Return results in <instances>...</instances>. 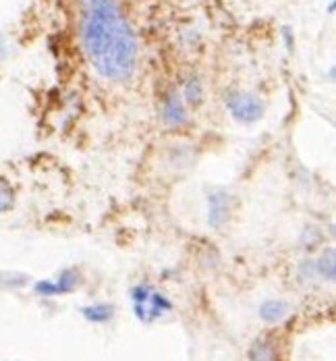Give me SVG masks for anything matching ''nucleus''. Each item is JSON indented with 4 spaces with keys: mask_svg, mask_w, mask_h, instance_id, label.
<instances>
[{
    "mask_svg": "<svg viewBox=\"0 0 336 361\" xmlns=\"http://www.w3.org/2000/svg\"><path fill=\"white\" fill-rule=\"evenodd\" d=\"M81 42L92 67L108 81H127L137 67V37L116 0H83Z\"/></svg>",
    "mask_w": 336,
    "mask_h": 361,
    "instance_id": "1",
    "label": "nucleus"
},
{
    "mask_svg": "<svg viewBox=\"0 0 336 361\" xmlns=\"http://www.w3.org/2000/svg\"><path fill=\"white\" fill-rule=\"evenodd\" d=\"M131 301H133V312L135 318L144 324H151L160 320L166 312L173 310V303L166 295L158 293L151 285L142 283L131 289Z\"/></svg>",
    "mask_w": 336,
    "mask_h": 361,
    "instance_id": "2",
    "label": "nucleus"
},
{
    "mask_svg": "<svg viewBox=\"0 0 336 361\" xmlns=\"http://www.w3.org/2000/svg\"><path fill=\"white\" fill-rule=\"evenodd\" d=\"M226 109L232 114L235 121L251 125L256 121H260L263 114V102L254 94H245V92H232L226 96Z\"/></svg>",
    "mask_w": 336,
    "mask_h": 361,
    "instance_id": "3",
    "label": "nucleus"
},
{
    "mask_svg": "<svg viewBox=\"0 0 336 361\" xmlns=\"http://www.w3.org/2000/svg\"><path fill=\"white\" fill-rule=\"evenodd\" d=\"M299 274L303 281H311V279H320V281H328L332 283L336 279V259L335 250L324 252L318 259H307L301 264Z\"/></svg>",
    "mask_w": 336,
    "mask_h": 361,
    "instance_id": "4",
    "label": "nucleus"
},
{
    "mask_svg": "<svg viewBox=\"0 0 336 361\" xmlns=\"http://www.w3.org/2000/svg\"><path fill=\"white\" fill-rule=\"evenodd\" d=\"M79 285V274L71 270V268H65L54 281H37L34 285L39 297H54V295H69L73 293Z\"/></svg>",
    "mask_w": 336,
    "mask_h": 361,
    "instance_id": "5",
    "label": "nucleus"
},
{
    "mask_svg": "<svg viewBox=\"0 0 336 361\" xmlns=\"http://www.w3.org/2000/svg\"><path fill=\"white\" fill-rule=\"evenodd\" d=\"M208 208H210V214H208L210 226L220 228L230 214V195L224 189H214L208 195Z\"/></svg>",
    "mask_w": 336,
    "mask_h": 361,
    "instance_id": "6",
    "label": "nucleus"
},
{
    "mask_svg": "<svg viewBox=\"0 0 336 361\" xmlns=\"http://www.w3.org/2000/svg\"><path fill=\"white\" fill-rule=\"evenodd\" d=\"M162 118L170 127H183L189 121L185 102H183V98L177 92L166 94V98L162 100Z\"/></svg>",
    "mask_w": 336,
    "mask_h": 361,
    "instance_id": "7",
    "label": "nucleus"
},
{
    "mask_svg": "<svg viewBox=\"0 0 336 361\" xmlns=\"http://www.w3.org/2000/svg\"><path fill=\"white\" fill-rule=\"evenodd\" d=\"M291 307L285 299H266L260 305V318L268 324H276L289 316Z\"/></svg>",
    "mask_w": 336,
    "mask_h": 361,
    "instance_id": "8",
    "label": "nucleus"
},
{
    "mask_svg": "<svg viewBox=\"0 0 336 361\" xmlns=\"http://www.w3.org/2000/svg\"><path fill=\"white\" fill-rule=\"evenodd\" d=\"M83 318L87 322H94V324H106L111 322L112 316H114V307L108 303H94V305H85L81 310Z\"/></svg>",
    "mask_w": 336,
    "mask_h": 361,
    "instance_id": "9",
    "label": "nucleus"
},
{
    "mask_svg": "<svg viewBox=\"0 0 336 361\" xmlns=\"http://www.w3.org/2000/svg\"><path fill=\"white\" fill-rule=\"evenodd\" d=\"M249 361H276V347L270 338H260L249 351Z\"/></svg>",
    "mask_w": 336,
    "mask_h": 361,
    "instance_id": "10",
    "label": "nucleus"
},
{
    "mask_svg": "<svg viewBox=\"0 0 336 361\" xmlns=\"http://www.w3.org/2000/svg\"><path fill=\"white\" fill-rule=\"evenodd\" d=\"M183 102H189L193 106H197L201 100H204V83L197 79V77H191L185 81V87H183Z\"/></svg>",
    "mask_w": 336,
    "mask_h": 361,
    "instance_id": "11",
    "label": "nucleus"
},
{
    "mask_svg": "<svg viewBox=\"0 0 336 361\" xmlns=\"http://www.w3.org/2000/svg\"><path fill=\"white\" fill-rule=\"evenodd\" d=\"M15 206V189L6 179L0 177V214L8 212Z\"/></svg>",
    "mask_w": 336,
    "mask_h": 361,
    "instance_id": "12",
    "label": "nucleus"
},
{
    "mask_svg": "<svg viewBox=\"0 0 336 361\" xmlns=\"http://www.w3.org/2000/svg\"><path fill=\"white\" fill-rule=\"evenodd\" d=\"M6 54H8V42H6V37L0 36V61H2Z\"/></svg>",
    "mask_w": 336,
    "mask_h": 361,
    "instance_id": "13",
    "label": "nucleus"
}]
</instances>
